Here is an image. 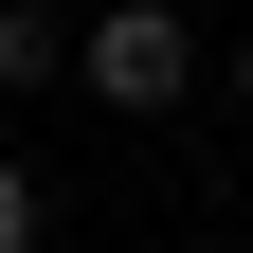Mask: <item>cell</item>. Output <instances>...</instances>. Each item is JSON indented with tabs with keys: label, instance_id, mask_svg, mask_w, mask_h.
Here are the masks:
<instances>
[{
	"label": "cell",
	"instance_id": "obj_1",
	"mask_svg": "<svg viewBox=\"0 0 253 253\" xmlns=\"http://www.w3.org/2000/svg\"><path fill=\"white\" fill-rule=\"evenodd\" d=\"M73 90L126 126H163L181 90H199V18L181 0H73Z\"/></svg>",
	"mask_w": 253,
	"mask_h": 253
},
{
	"label": "cell",
	"instance_id": "obj_2",
	"mask_svg": "<svg viewBox=\"0 0 253 253\" xmlns=\"http://www.w3.org/2000/svg\"><path fill=\"white\" fill-rule=\"evenodd\" d=\"M0 90H73V0H0Z\"/></svg>",
	"mask_w": 253,
	"mask_h": 253
},
{
	"label": "cell",
	"instance_id": "obj_3",
	"mask_svg": "<svg viewBox=\"0 0 253 253\" xmlns=\"http://www.w3.org/2000/svg\"><path fill=\"white\" fill-rule=\"evenodd\" d=\"M54 235V199H37V163H0V253H37Z\"/></svg>",
	"mask_w": 253,
	"mask_h": 253
},
{
	"label": "cell",
	"instance_id": "obj_4",
	"mask_svg": "<svg viewBox=\"0 0 253 253\" xmlns=\"http://www.w3.org/2000/svg\"><path fill=\"white\" fill-rule=\"evenodd\" d=\"M235 109H253V37H235Z\"/></svg>",
	"mask_w": 253,
	"mask_h": 253
},
{
	"label": "cell",
	"instance_id": "obj_5",
	"mask_svg": "<svg viewBox=\"0 0 253 253\" xmlns=\"http://www.w3.org/2000/svg\"><path fill=\"white\" fill-rule=\"evenodd\" d=\"M235 253H253V235H235Z\"/></svg>",
	"mask_w": 253,
	"mask_h": 253
}]
</instances>
